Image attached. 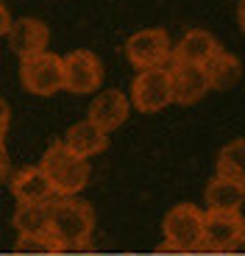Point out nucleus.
<instances>
[{"label":"nucleus","instance_id":"412c9836","mask_svg":"<svg viewBox=\"0 0 245 256\" xmlns=\"http://www.w3.org/2000/svg\"><path fill=\"white\" fill-rule=\"evenodd\" d=\"M8 154H6V145H3V136H0V184L8 178Z\"/></svg>","mask_w":245,"mask_h":256},{"label":"nucleus","instance_id":"6e6552de","mask_svg":"<svg viewBox=\"0 0 245 256\" xmlns=\"http://www.w3.org/2000/svg\"><path fill=\"white\" fill-rule=\"evenodd\" d=\"M64 90L72 95H92L104 84V64L92 50H72L64 58Z\"/></svg>","mask_w":245,"mask_h":256},{"label":"nucleus","instance_id":"dca6fc26","mask_svg":"<svg viewBox=\"0 0 245 256\" xmlns=\"http://www.w3.org/2000/svg\"><path fill=\"white\" fill-rule=\"evenodd\" d=\"M204 70H206V76H209V86H212V90H228V86H234V84L240 81L242 64H240V58L234 56V53L220 50Z\"/></svg>","mask_w":245,"mask_h":256},{"label":"nucleus","instance_id":"4468645a","mask_svg":"<svg viewBox=\"0 0 245 256\" xmlns=\"http://www.w3.org/2000/svg\"><path fill=\"white\" fill-rule=\"evenodd\" d=\"M67 145V150L76 156H81V159H90V156L95 154H104L106 145H109V134H104L98 126H92L90 120H81L76 122V126L67 128L64 140H62Z\"/></svg>","mask_w":245,"mask_h":256},{"label":"nucleus","instance_id":"9d476101","mask_svg":"<svg viewBox=\"0 0 245 256\" xmlns=\"http://www.w3.org/2000/svg\"><path fill=\"white\" fill-rule=\"evenodd\" d=\"M128 109H131V100L126 92L120 90H104L98 92L95 100L90 103V112H86V120L92 126H98L104 134H112L114 128H120L128 117Z\"/></svg>","mask_w":245,"mask_h":256},{"label":"nucleus","instance_id":"9b49d317","mask_svg":"<svg viewBox=\"0 0 245 256\" xmlns=\"http://www.w3.org/2000/svg\"><path fill=\"white\" fill-rule=\"evenodd\" d=\"M6 36H8V48H12L20 58H28V56H36V53L48 50L50 28L36 17H20L12 22Z\"/></svg>","mask_w":245,"mask_h":256},{"label":"nucleus","instance_id":"a211bd4d","mask_svg":"<svg viewBox=\"0 0 245 256\" xmlns=\"http://www.w3.org/2000/svg\"><path fill=\"white\" fill-rule=\"evenodd\" d=\"M14 226H17L20 237H45L48 206H20L14 214Z\"/></svg>","mask_w":245,"mask_h":256},{"label":"nucleus","instance_id":"5701e85b","mask_svg":"<svg viewBox=\"0 0 245 256\" xmlns=\"http://www.w3.org/2000/svg\"><path fill=\"white\" fill-rule=\"evenodd\" d=\"M45 256H67V254H45Z\"/></svg>","mask_w":245,"mask_h":256},{"label":"nucleus","instance_id":"7ed1b4c3","mask_svg":"<svg viewBox=\"0 0 245 256\" xmlns=\"http://www.w3.org/2000/svg\"><path fill=\"white\" fill-rule=\"evenodd\" d=\"M164 242L162 250L170 254H192L204 250V212L192 204H178L168 212V218L162 223Z\"/></svg>","mask_w":245,"mask_h":256},{"label":"nucleus","instance_id":"f03ea898","mask_svg":"<svg viewBox=\"0 0 245 256\" xmlns=\"http://www.w3.org/2000/svg\"><path fill=\"white\" fill-rule=\"evenodd\" d=\"M39 170L45 173V178L50 181L58 198H76L90 181V162L70 154L62 140L53 142L45 150V156L39 162Z\"/></svg>","mask_w":245,"mask_h":256},{"label":"nucleus","instance_id":"0eeeda50","mask_svg":"<svg viewBox=\"0 0 245 256\" xmlns=\"http://www.w3.org/2000/svg\"><path fill=\"white\" fill-rule=\"evenodd\" d=\"M170 36L164 28H142L126 39V56L136 70H150V67H164L170 62Z\"/></svg>","mask_w":245,"mask_h":256},{"label":"nucleus","instance_id":"4be33fe9","mask_svg":"<svg viewBox=\"0 0 245 256\" xmlns=\"http://www.w3.org/2000/svg\"><path fill=\"white\" fill-rule=\"evenodd\" d=\"M237 22H240V28L245 31V0H240V8H237Z\"/></svg>","mask_w":245,"mask_h":256},{"label":"nucleus","instance_id":"39448f33","mask_svg":"<svg viewBox=\"0 0 245 256\" xmlns=\"http://www.w3.org/2000/svg\"><path fill=\"white\" fill-rule=\"evenodd\" d=\"M128 100H131L134 109L142 112V114H154V112H162L168 103H173L168 67H150V70L136 72V78L131 81V98Z\"/></svg>","mask_w":245,"mask_h":256},{"label":"nucleus","instance_id":"f8f14e48","mask_svg":"<svg viewBox=\"0 0 245 256\" xmlns=\"http://www.w3.org/2000/svg\"><path fill=\"white\" fill-rule=\"evenodd\" d=\"M223 50L220 42L204 28H192L181 36V42L170 50V62L168 64H198V67H206L218 53Z\"/></svg>","mask_w":245,"mask_h":256},{"label":"nucleus","instance_id":"f3484780","mask_svg":"<svg viewBox=\"0 0 245 256\" xmlns=\"http://www.w3.org/2000/svg\"><path fill=\"white\" fill-rule=\"evenodd\" d=\"M218 176L245 184V136L223 145V150L218 154Z\"/></svg>","mask_w":245,"mask_h":256},{"label":"nucleus","instance_id":"2eb2a0df","mask_svg":"<svg viewBox=\"0 0 245 256\" xmlns=\"http://www.w3.org/2000/svg\"><path fill=\"white\" fill-rule=\"evenodd\" d=\"M245 204V184L226 176H214L206 184V206L209 212H240Z\"/></svg>","mask_w":245,"mask_h":256},{"label":"nucleus","instance_id":"6ab92c4d","mask_svg":"<svg viewBox=\"0 0 245 256\" xmlns=\"http://www.w3.org/2000/svg\"><path fill=\"white\" fill-rule=\"evenodd\" d=\"M8 126H12V109H8V103L0 98V136L8 131Z\"/></svg>","mask_w":245,"mask_h":256},{"label":"nucleus","instance_id":"1a4fd4ad","mask_svg":"<svg viewBox=\"0 0 245 256\" xmlns=\"http://www.w3.org/2000/svg\"><path fill=\"white\" fill-rule=\"evenodd\" d=\"M168 72H170L173 103L190 106V103H198L200 98L212 90V86H209L206 70L198 67V64H168Z\"/></svg>","mask_w":245,"mask_h":256},{"label":"nucleus","instance_id":"aec40b11","mask_svg":"<svg viewBox=\"0 0 245 256\" xmlns=\"http://www.w3.org/2000/svg\"><path fill=\"white\" fill-rule=\"evenodd\" d=\"M12 14H8V8H6V3L0 0V36H6L8 34V28H12Z\"/></svg>","mask_w":245,"mask_h":256},{"label":"nucleus","instance_id":"20e7f679","mask_svg":"<svg viewBox=\"0 0 245 256\" xmlns=\"http://www.w3.org/2000/svg\"><path fill=\"white\" fill-rule=\"evenodd\" d=\"M20 81L31 95L50 98L64 90V62L56 53H36V56L20 58Z\"/></svg>","mask_w":245,"mask_h":256},{"label":"nucleus","instance_id":"ddd939ff","mask_svg":"<svg viewBox=\"0 0 245 256\" xmlns=\"http://www.w3.org/2000/svg\"><path fill=\"white\" fill-rule=\"evenodd\" d=\"M12 192L17 198V206H48L53 198H58L45 173L36 167H22L12 176Z\"/></svg>","mask_w":245,"mask_h":256},{"label":"nucleus","instance_id":"423d86ee","mask_svg":"<svg viewBox=\"0 0 245 256\" xmlns=\"http://www.w3.org/2000/svg\"><path fill=\"white\" fill-rule=\"evenodd\" d=\"M245 242V220L240 212H204V250L226 254Z\"/></svg>","mask_w":245,"mask_h":256},{"label":"nucleus","instance_id":"f257e3e1","mask_svg":"<svg viewBox=\"0 0 245 256\" xmlns=\"http://www.w3.org/2000/svg\"><path fill=\"white\" fill-rule=\"evenodd\" d=\"M95 231V212L86 200L78 198H53L48 204L45 240L50 254L86 250Z\"/></svg>","mask_w":245,"mask_h":256}]
</instances>
